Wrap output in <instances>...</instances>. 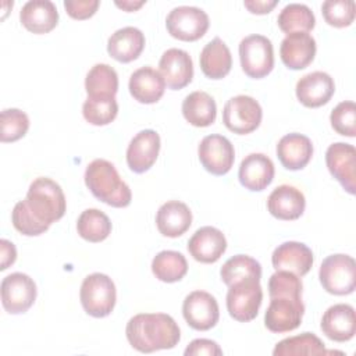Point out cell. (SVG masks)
Returning <instances> with one entry per match:
<instances>
[{
	"label": "cell",
	"instance_id": "30",
	"mask_svg": "<svg viewBox=\"0 0 356 356\" xmlns=\"http://www.w3.org/2000/svg\"><path fill=\"white\" fill-rule=\"evenodd\" d=\"M182 114L191 125L203 128L211 125L216 121L217 106L209 93L203 90H195L184 99Z\"/></svg>",
	"mask_w": 356,
	"mask_h": 356
},
{
	"label": "cell",
	"instance_id": "19",
	"mask_svg": "<svg viewBox=\"0 0 356 356\" xmlns=\"http://www.w3.org/2000/svg\"><path fill=\"white\" fill-rule=\"evenodd\" d=\"M227 249V239L224 234L216 227H202L188 241L189 254L200 263H216Z\"/></svg>",
	"mask_w": 356,
	"mask_h": 356
},
{
	"label": "cell",
	"instance_id": "25",
	"mask_svg": "<svg viewBox=\"0 0 356 356\" xmlns=\"http://www.w3.org/2000/svg\"><path fill=\"white\" fill-rule=\"evenodd\" d=\"M21 24L32 33H47L58 22V11L50 0H29L19 11Z\"/></svg>",
	"mask_w": 356,
	"mask_h": 356
},
{
	"label": "cell",
	"instance_id": "38",
	"mask_svg": "<svg viewBox=\"0 0 356 356\" xmlns=\"http://www.w3.org/2000/svg\"><path fill=\"white\" fill-rule=\"evenodd\" d=\"M1 142H15L25 136L29 129V118L19 108H6L0 114Z\"/></svg>",
	"mask_w": 356,
	"mask_h": 356
},
{
	"label": "cell",
	"instance_id": "29",
	"mask_svg": "<svg viewBox=\"0 0 356 356\" xmlns=\"http://www.w3.org/2000/svg\"><path fill=\"white\" fill-rule=\"evenodd\" d=\"M199 63L207 78L222 79L231 71L232 56L228 46L220 38H214L202 49Z\"/></svg>",
	"mask_w": 356,
	"mask_h": 356
},
{
	"label": "cell",
	"instance_id": "4",
	"mask_svg": "<svg viewBox=\"0 0 356 356\" xmlns=\"http://www.w3.org/2000/svg\"><path fill=\"white\" fill-rule=\"evenodd\" d=\"M79 299L83 310L96 318L108 316L117 300V291L113 280L103 273H93L83 278Z\"/></svg>",
	"mask_w": 356,
	"mask_h": 356
},
{
	"label": "cell",
	"instance_id": "42",
	"mask_svg": "<svg viewBox=\"0 0 356 356\" xmlns=\"http://www.w3.org/2000/svg\"><path fill=\"white\" fill-rule=\"evenodd\" d=\"M302 281L300 278L289 271L277 270L268 280L270 298L275 295H289L302 298Z\"/></svg>",
	"mask_w": 356,
	"mask_h": 356
},
{
	"label": "cell",
	"instance_id": "5",
	"mask_svg": "<svg viewBox=\"0 0 356 356\" xmlns=\"http://www.w3.org/2000/svg\"><path fill=\"white\" fill-rule=\"evenodd\" d=\"M318 278L328 293L338 296L352 293L356 286V264L353 257L342 253L327 256L320 266Z\"/></svg>",
	"mask_w": 356,
	"mask_h": 356
},
{
	"label": "cell",
	"instance_id": "28",
	"mask_svg": "<svg viewBox=\"0 0 356 356\" xmlns=\"http://www.w3.org/2000/svg\"><path fill=\"white\" fill-rule=\"evenodd\" d=\"M145 47V35L135 26L117 29L107 40V53L120 63L136 60Z\"/></svg>",
	"mask_w": 356,
	"mask_h": 356
},
{
	"label": "cell",
	"instance_id": "44",
	"mask_svg": "<svg viewBox=\"0 0 356 356\" xmlns=\"http://www.w3.org/2000/svg\"><path fill=\"white\" fill-rule=\"evenodd\" d=\"M185 356H221L222 349L218 346L216 341L206 339V338H197L193 339L184 352Z\"/></svg>",
	"mask_w": 356,
	"mask_h": 356
},
{
	"label": "cell",
	"instance_id": "15",
	"mask_svg": "<svg viewBox=\"0 0 356 356\" xmlns=\"http://www.w3.org/2000/svg\"><path fill=\"white\" fill-rule=\"evenodd\" d=\"M160 152V135L153 129L138 132L127 147V164L131 171L142 174L157 160Z\"/></svg>",
	"mask_w": 356,
	"mask_h": 356
},
{
	"label": "cell",
	"instance_id": "12",
	"mask_svg": "<svg viewBox=\"0 0 356 356\" xmlns=\"http://www.w3.org/2000/svg\"><path fill=\"white\" fill-rule=\"evenodd\" d=\"M197 154L202 165L213 175L227 174L235 160V150L228 138L211 134L204 136L197 147Z\"/></svg>",
	"mask_w": 356,
	"mask_h": 356
},
{
	"label": "cell",
	"instance_id": "2",
	"mask_svg": "<svg viewBox=\"0 0 356 356\" xmlns=\"http://www.w3.org/2000/svg\"><path fill=\"white\" fill-rule=\"evenodd\" d=\"M85 184L95 197L113 207H127L132 193L113 163L104 159L90 161L85 170Z\"/></svg>",
	"mask_w": 356,
	"mask_h": 356
},
{
	"label": "cell",
	"instance_id": "9",
	"mask_svg": "<svg viewBox=\"0 0 356 356\" xmlns=\"http://www.w3.org/2000/svg\"><path fill=\"white\" fill-rule=\"evenodd\" d=\"M209 25V15L202 8L193 6H178L172 8L165 18L168 33L184 42L200 39L207 32Z\"/></svg>",
	"mask_w": 356,
	"mask_h": 356
},
{
	"label": "cell",
	"instance_id": "33",
	"mask_svg": "<svg viewBox=\"0 0 356 356\" xmlns=\"http://www.w3.org/2000/svg\"><path fill=\"white\" fill-rule=\"evenodd\" d=\"M277 24L282 32L286 35L293 32H309L316 25V18L313 11L300 3L286 4L278 14Z\"/></svg>",
	"mask_w": 356,
	"mask_h": 356
},
{
	"label": "cell",
	"instance_id": "20",
	"mask_svg": "<svg viewBox=\"0 0 356 356\" xmlns=\"http://www.w3.org/2000/svg\"><path fill=\"white\" fill-rule=\"evenodd\" d=\"M320 328L323 334H325V337L331 341H350L356 332L355 309L346 303H337L330 306L321 317Z\"/></svg>",
	"mask_w": 356,
	"mask_h": 356
},
{
	"label": "cell",
	"instance_id": "16",
	"mask_svg": "<svg viewBox=\"0 0 356 356\" xmlns=\"http://www.w3.org/2000/svg\"><path fill=\"white\" fill-rule=\"evenodd\" d=\"M160 74L165 85L178 90L191 83L193 78V63L188 51L177 47L165 50L159 61Z\"/></svg>",
	"mask_w": 356,
	"mask_h": 356
},
{
	"label": "cell",
	"instance_id": "47",
	"mask_svg": "<svg viewBox=\"0 0 356 356\" xmlns=\"http://www.w3.org/2000/svg\"><path fill=\"white\" fill-rule=\"evenodd\" d=\"M146 1L145 0H140V1H132V0H124V1H115V6L125 10V11H135L138 10L139 7H142Z\"/></svg>",
	"mask_w": 356,
	"mask_h": 356
},
{
	"label": "cell",
	"instance_id": "18",
	"mask_svg": "<svg viewBox=\"0 0 356 356\" xmlns=\"http://www.w3.org/2000/svg\"><path fill=\"white\" fill-rule=\"evenodd\" d=\"M313 261L314 257L312 249L307 245L295 241L278 245L271 254V263L275 270L289 271L298 277L306 275L310 271Z\"/></svg>",
	"mask_w": 356,
	"mask_h": 356
},
{
	"label": "cell",
	"instance_id": "23",
	"mask_svg": "<svg viewBox=\"0 0 356 356\" xmlns=\"http://www.w3.org/2000/svg\"><path fill=\"white\" fill-rule=\"evenodd\" d=\"M131 96L143 104H153L159 102L165 90V82L160 71L150 65L140 67L134 71L128 82Z\"/></svg>",
	"mask_w": 356,
	"mask_h": 356
},
{
	"label": "cell",
	"instance_id": "40",
	"mask_svg": "<svg viewBox=\"0 0 356 356\" xmlns=\"http://www.w3.org/2000/svg\"><path fill=\"white\" fill-rule=\"evenodd\" d=\"M331 127L343 136L353 138L356 135V106L352 100L338 103L330 115Z\"/></svg>",
	"mask_w": 356,
	"mask_h": 356
},
{
	"label": "cell",
	"instance_id": "31",
	"mask_svg": "<svg viewBox=\"0 0 356 356\" xmlns=\"http://www.w3.org/2000/svg\"><path fill=\"white\" fill-rule=\"evenodd\" d=\"M332 353L327 350L324 342L312 332H303L299 335L288 337L280 341L274 350V356H302V355H328Z\"/></svg>",
	"mask_w": 356,
	"mask_h": 356
},
{
	"label": "cell",
	"instance_id": "1",
	"mask_svg": "<svg viewBox=\"0 0 356 356\" xmlns=\"http://www.w3.org/2000/svg\"><path fill=\"white\" fill-rule=\"evenodd\" d=\"M129 345L142 353L172 349L181 339L175 320L165 313H139L129 318L125 328Z\"/></svg>",
	"mask_w": 356,
	"mask_h": 356
},
{
	"label": "cell",
	"instance_id": "46",
	"mask_svg": "<svg viewBox=\"0 0 356 356\" xmlns=\"http://www.w3.org/2000/svg\"><path fill=\"white\" fill-rule=\"evenodd\" d=\"M278 4L277 0H245L243 6L253 14H267Z\"/></svg>",
	"mask_w": 356,
	"mask_h": 356
},
{
	"label": "cell",
	"instance_id": "7",
	"mask_svg": "<svg viewBox=\"0 0 356 356\" xmlns=\"http://www.w3.org/2000/svg\"><path fill=\"white\" fill-rule=\"evenodd\" d=\"M239 60L243 72L254 79L264 78L274 68L273 43L263 35H249L239 43Z\"/></svg>",
	"mask_w": 356,
	"mask_h": 356
},
{
	"label": "cell",
	"instance_id": "36",
	"mask_svg": "<svg viewBox=\"0 0 356 356\" xmlns=\"http://www.w3.org/2000/svg\"><path fill=\"white\" fill-rule=\"evenodd\" d=\"M220 275L222 282L229 286L238 281L246 280V278H261V266L260 263L248 256V254H236L228 259L221 270Z\"/></svg>",
	"mask_w": 356,
	"mask_h": 356
},
{
	"label": "cell",
	"instance_id": "8",
	"mask_svg": "<svg viewBox=\"0 0 356 356\" xmlns=\"http://www.w3.org/2000/svg\"><path fill=\"white\" fill-rule=\"evenodd\" d=\"M263 117L261 106L248 95L231 97L222 110V122L234 134L246 135L259 128Z\"/></svg>",
	"mask_w": 356,
	"mask_h": 356
},
{
	"label": "cell",
	"instance_id": "43",
	"mask_svg": "<svg viewBox=\"0 0 356 356\" xmlns=\"http://www.w3.org/2000/svg\"><path fill=\"white\" fill-rule=\"evenodd\" d=\"M99 0H65L64 8L74 19H88L99 8Z\"/></svg>",
	"mask_w": 356,
	"mask_h": 356
},
{
	"label": "cell",
	"instance_id": "34",
	"mask_svg": "<svg viewBox=\"0 0 356 356\" xmlns=\"http://www.w3.org/2000/svg\"><path fill=\"white\" fill-rule=\"evenodd\" d=\"M76 231L85 241L97 243L110 235L111 221L99 209H86L78 217Z\"/></svg>",
	"mask_w": 356,
	"mask_h": 356
},
{
	"label": "cell",
	"instance_id": "45",
	"mask_svg": "<svg viewBox=\"0 0 356 356\" xmlns=\"http://www.w3.org/2000/svg\"><path fill=\"white\" fill-rule=\"evenodd\" d=\"M17 259V249L13 242L0 239V270H7Z\"/></svg>",
	"mask_w": 356,
	"mask_h": 356
},
{
	"label": "cell",
	"instance_id": "14",
	"mask_svg": "<svg viewBox=\"0 0 356 356\" xmlns=\"http://www.w3.org/2000/svg\"><path fill=\"white\" fill-rule=\"evenodd\" d=\"M325 164L331 175L342 188L355 195L356 189V150L355 146L345 142H335L325 152Z\"/></svg>",
	"mask_w": 356,
	"mask_h": 356
},
{
	"label": "cell",
	"instance_id": "26",
	"mask_svg": "<svg viewBox=\"0 0 356 356\" xmlns=\"http://www.w3.org/2000/svg\"><path fill=\"white\" fill-rule=\"evenodd\" d=\"M313 156L312 140L302 134L284 135L277 145V157L280 163L291 171L302 170Z\"/></svg>",
	"mask_w": 356,
	"mask_h": 356
},
{
	"label": "cell",
	"instance_id": "37",
	"mask_svg": "<svg viewBox=\"0 0 356 356\" xmlns=\"http://www.w3.org/2000/svg\"><path fill=\"white\" fill-rule=\"evenodd\" d=\"M83 118L92 125H107L118 114V103L113 96H88L82 104Z\"/></svg>",
	"mask_w": 356,
	"mask_h": 356
},
{
	"label": "cell",
	"instance_id": "39",
	"mask_svg": "<svg viewBox=\"0 0 356 356\" xmlns=\"http://www.w3.org/2000/svg\"><path fill=\"white\" fill-rule=\"evenodd\" d=\"M321 13L328 25L345 28L353 22L356 7L353 0H325L321 4Z\"/></svg>",
	"mask_w": 356,
	"mask_h": 356
},
{
	"label": "cell",
	"instance_id": "6",
	"mask_svg": "<svg viewBox=\"0 0 356 356\" xmlns=\"http://www.w3.org/2000/svg\"><path fill=\"white\" fill-rule=\"evenodd\" d=\"M263 302V289L259 278H246L228 286L227 310L241 323H248L259 314Z\"/></svg>",
	"mask_w": 356,
	"mask_h": 356
},
{
	"label": "cell",
	"instance_id": "32",
	"mask_svg": "<svg viewBox=\"0 0 356 356\" xmlns=\"http://www.w3.org/2000/svg\"><path fill=\"white\" fill-rule=\"evenodd\" d=\"M152 271L163 282H177L188 273V261L177 250H161L152 260Z\"/></svg>",
	"mask_w": 356,
	"mask_h": 356
},
{
	"label": "cell",
	"instance_id": "35",
	"mask_svg": "<svg viewBox=\"0 0 356 356\" xmlns=\"http://www.w3.org/2000/svg\"><path fill=\"white\" fill-rule=\"evenodd\" d=\"M88 96H113L118 90V75L108 64H95L85 78Z\"/></svg>",
	"mask_w": 356,
	"mask_h": 356
},
{
	"label": "cell",
	"instance_id": "24",
	"mask_svg": "<svg viewBox=\"0 0 356 356\" xmlns=\"http://www.w3.org/2000/svg\"><path fill=\"white\" fill-rule=\"evenodd\" d=\"M305 207V195L292 185L277 186L267 199L270 214L278 220H296L303 214Z\"/></svg>",
	"mask_w": 356,
	"mask_h": 356
},
{
	"label": "cell",
	"instance_id": "13",
	"mask_svg": "<svg viewBox=\"0 0 356 356\" xmlns=\"http://www.w3.org/2000/svg\"><path fill=\"white\" fill-rule=\"evenodd\" d=\"M182 314L189 327L197 331H207L218 323L220 309L211 293L193 291L184 299Z\"/></svg>",
	"mask_w": 356,
	"mask_h": 356
},
{
	"label": "cell",
	"instance_id": "11",
	"mask_svg": "<svg viewBox=\"0 0 356 356\" xmlns=\"http://www.w3.org/2000/svg\"><path fill=\"white\" fill-rule=\"evenodd\" d=\"M1 305L10 314L28 312L36 300V284L24 273H11L6 275L0 285Z\"/></svg>",
	"mask_w": 356,
	"mask_h": 356
},
{
	"label": "cell",
	"instance_id": "17",
	"mask_svg": "<svg viewBox=\"0 0 356 356\" xmlns=\"http://www.w3.org/2000/svg\"><path fill=\"white\" fill-rule=\"evenodd\" d=\"M296 97L298 100L310 108L321 107L327 104L334 92L335 83L331 75L324 71H313L310 74L303 75L296 82Z\"/></svg>",
	"mask_w": 356,
	"mask_h": 356
},
{
	"label": "cell",
	"instance_id": "41",
	"mask_svg": "<svg viewBox=\"0 0 356 356\" xmlns=\"http://www.w3.org/2000/svg\"><path fill=\"white\" fill-rule=\"evenodd\" d=\"M11 221L14 228L26 236H36L43 234L49 229V225L40 222L28 209L26 203L24 200H19L15 203L13 213H11Z\"/></svg>",
	"mask_w": 356,
	"mask_h": 356
},
{
	"label": "cell",
	"instance_id": "10",
	"mask_svg": "<svg viewBox=\"0 0 356 356\" xmlns=\"http://www.w3.org/2000/svg\"><path fill=\"white\" fill-rule=\"evenodd\" d=\"M305 314L302 298L289 295H275L270 298V305L264 314V325L275 334L289 332L298 328Z\"/></svg>",
	"mask_w": 356,
	"mask_h": 356
},
{
	"label": "cell",
	"instance_id": "27",
	"mask_svg": "<svg viewBox=\"0 0 356 356\" xmlns=\"http://www.w3.org/2000/svg\"><path fill=\"white\" fill-rule=\"evenodd\" d=\"M192 224V211L179 200H168L160 206L156 214V225L161 235L178 238L185 234Z\"/></svg>",
	"mask_w": 356,
	"mask_h": 356
},
{
	"label": "cell",
	"instance_id": "3",
	"mask_svg": "<svg viewBox=\"0 0 356 356\" xmlns=\"http://www.w3.org/2000/svg\"><path fill=\"white\" fill-rule=\"evenodd\" d=\"M24 202L31 213L49 227L58 221L67 209L61 186L47 177H39L32 181Z\"/></svg>",
	"mask_w": 356,
	"mask_h": 356
},
{
	"label": "cell",
	"instance_id": "22",
	"mask_svg": "<svg viewBox=\"0 0 356 356\" xmlns=\"http://www.w3.org/2000/svg\"><path fill=\"white\" fill-rule=\"evenodd\" d=\"M316 49V40L310 33L293 32L282 39L280 56L289 70H303L314 60Z\"/></svg>",
	"mask_w": 356,
	"mask_h": 356
},
{
	"label": "cell",
	"instance_id": "21",
	"mask_svg": "<svg viewBox=\"0 0 356 356\" xmlns=\"http://www.w3.org/2000/svg\"><path fill=\"white\" fill-rule=\"evenodd\" d=\"M274 163L263 153H250L239 164L238 178L242 186L252 192L266 189L274 179Z\"/></svg>",
	"mask_w": 356,
	"mask_h": 356
}]
</instances>
